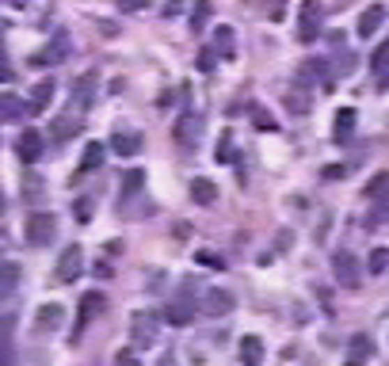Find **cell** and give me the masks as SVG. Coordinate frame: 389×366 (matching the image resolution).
<instances>
[{
	"label": "cell",
	"instance_id": "5",
	"mask_svg": "<svg viewBox=\"0 0 389 366\" xmlns=\"http://www.w3.org/2000/svg\"><path fill=\"white\" fill-rule=\"evenodd\" d=\"M332 275H336V282L347 290H359V282H363V267L351 252H336V256H332Z\"/></svg>",
	"mask_w": 389,
	"mask_h": 366
},
{
	"label": "cell",
	"instance_id": "37",
	"mask_svg": "<svg viewBox=\"0 0 389 366\" xmlns=\"http://www.w3.org/2000/svg\"><path fill=\"white\" fill-rule=\"evenodd\" d=\"M218 58H222V54H218L214 46H206V50H199V69H202V73H210V69H214V65H218Z\"/></svg>",
	"mask_w": 389,
	"mask_h": 366
},
{
	"label": "cell",
	"instance_id": "1",
	"mask_svg": "<svg viewBox=\"0 0 389 366\" xmlns=\"http://www.w3.org/2000/svg\"><path fill=\"white\" fill-rule=\"evenodd\" d=\"M23 237H27L31 248H46V244H54V237H58V218L46 214V210L31 214L27 225H23Z\"/></svg>",
	"mask_w": 389,
	"mask_h": 366
},
{
	"label": "cell",
	"instance_id": "33",
	"mask_svg": "<svg viewBox=\"0 0 389 366\" xmlns=\"http://www.w3.org/2000/svg\"><path fill=\"white\" fill-rule=\"evenodd\" d=\"M206 20H210V0H199V4H194V15H191V27L202 31V27H206Z\"/></svg>",
	"mask_w": 389,
	"mask_h": 366
},
{
	"label": "cell",
	"instance_id": "2",
	"mask_svg": "<svg viewBox=\"0 0 389 366\" xmlns=\"http://www.w3.org/2000/svg\"><path fill=\"white\" fill-rule=\"evenodd\" d=\"M157 332H160V317L153 313V309H137L134 317H130V340H134V347H153L157 344Z\"/></svg>",
	"mask_w": 389,
	"mask_h": 366
},
{
	"label": "cell",
	"instance_id": "19",
	"mask_svg": "<svg viewBox=\"0 0 389 366\" xmlns=\"http://www.w3.org/2000/svg\"><path fill=\"white\" fill-rule=\"evenodd\" d=\"M214 50L222 54V61H229L233 54H237V38H233V27H225V23H222V27L214 31Z\"/></svg>",
	"mask_w": 389,
	"mask_h": 366
},
{
	"label": "cell",
	"instance_id": "11",
	"mask_svg": "<svg viewBox=\"0 0 389 366\" xmlns=\"http://www.w3.org/2000/svg\"><path fill=\"white\" fill-rule=\"evenodd\" d=\"M65 54H69V38H65V35H54L50 46H46V50H38L35 58H31V65H61Z\"/></svg>",
	"mask_w": 389,
	"mask_h": 366
},
{
	"label": "cell",
	"instance_id": "22",
	"mask_svg": "<svg viewBox=\"0 0 389 366\" xmlns=\"http://www.w3.org/2000/svg\"><path fill=\"white\" fill-rule=\"evenodd\" d=\"M282 103H287V111H294V115H305V111L313 107V96L302 92V88H290V92L282 96Z\"/></svg>",
	"mask_w": 389,
	"mask_h": 366
},
{
	"label": "cell",
	"instance_id": "27",
	"mask_svg": "<svg viewBox=\"0 0 389 366\" xmlns=\"http://www.w3.org/2000/svg\"><path fill=\"white\" fill-rule=\"evenodd\" d=\"M80 134V122L77 119H58V122H54V142H69V137H77Z\"/></svg>",
	"mask_w": 389,
	"mask_h": 366
},
{
	"label": "cell",
	"instance_id": "3",
	"mask_svg": "<svg viewBox=\"0 0 389 366\" xmlns=\"http://www.w3.org/2000/svg\"><path fill=\"white\" fill-rule=\"evenodd\" d=\"M321 20H324L321 0H302V12H298V38H302V43L321 38Z\"/></svg>",
	"mask_w": 389,
	"mask_h": 366
},
{
	"label": "cell",
	"instance_id": "8",
	"mask_svg": "<svg viewBox=\"0 0 389 366\" xmlns=\"http://www.w3.org/2000/svg\"><path fill=\"white\" fill-rule=\"evenodd\" d=\"M15 157H20L23 165H35V160L43 157V134H38V130H23L20 142H15Z\"/></svg>",
	"mask_w": 389,
	"mask_h": 366
},
{
	"label": "cell",
	"instance_id": "10",
	"mask_svg": "<svg viewBox=\"0 0 389 366\" xmlns=\"http://www.w3.org/2000/svg\"><path fill=\"white\" fill-rule=\"evenodd\" d=\"M96 88H100L96 73H84V77H77V84H73V103H77L80 111H88V107L96 103Z\"/></svg>",
	"mask_w": 389,
	"mask_h": 366
},
{
	"label": "cell",
	"instance_id": "39",
	"mask_svg": "<svg viewBox=\"0 0 389 366\" xmlns=\"http://www.w3.org/2000/svg\"><path fill=\"white\" fill-rule=\"evenodd\" d=\"M153 0H119V8H123V12H142V8H149Z\"/></svg>",
	"mask_w": 389,
	"mask_h": 366
},
{
	"label": "cell",
	"instance_id": "20",
	"mask_svg": "<svg viewBox=\"0 0 389 366\" xmlns=\"http://www.w3.org/2000/svg\"><path fill=\"white\" fill-rule=\"evenodd\" d=\"M386 222H389V195L378 191L374 195V210L367 214V229H378V225H386Z\"/></svg>",
	"mask_w": 389,
	"mask_h": 366
},
{
	"label": "cell",
	"instance_id": "45",
	"mask_svg": "<svg viewBox=\"0 0 389 366\" xmlns=\"http://www.w3.org/2000/svg\"><path fill=\"white\" fill-rule=\"evenodd\" d=\"M0 214H4V191H0Z\"/></svg>",
	"mask_w": 389,
	"mask_h": 366
},
{
	"label": "cell",
	"instance_id": "24",
	"mask_svg": "<svg viewBox=\"0 0 389 366\" xmlns=\"http://www.w3.org/2000/svg\"><path fill=\"white\" fill-rule=\"evenodd\" d=\"M241 363H264V344H259V336H245L241 340Z\"/></svg>",
	"mask_w": 389,
	"mask_h": 366
},
{
	"label": "cell",
	"instance_id": "34",
	"mask_svg": "<svg viewBox=\"0 0 389 366\" xmlns=\"http://www.w3.org/2000/svg\"><path fill=\"white\" fill-rule=\"evenodd\" d=\"M252 122H256L259 130H264V134H271V130H279V122H275L271 115H267L264 107H252Z\"/></svg>",
	"mask_w": 389,
	"mask_h": 366
},
{
	"label": "cell",
	"instance_id": "36",
	"mask_svg": "<svg viewBox=\"0 0 389 366\" xmlns=\"http://www.w3.org/2000/svg\"><path fill=\"white\" fill-rule=\"evenodd\" d=\"M321 77H324V61L321 58H313V61L302 65V80H321Z\"/></svg>",
	"mask_w": 389,
	"mask_h": 366
},
{
	"label": "cell",
	"instance_id": "31",
	"mask_svg": "<svg viewBox=\"0 0 389 366\" xmlns=\"http://www.w3.org/2000/svg\"><path fill=\"white\" fill-rule=\"evenodd\" d=\"M92 214H96V202H92V199H77V206H73V218H77L80 225H88V222H92Z\"/></svg>",
	"mask_w": 389,
	"mask_h": 366
},
{
	"label": "cell",
	"instance_id": "6",
	"mask_svg": "<svg viewBox=\"0 0 389 366\" xmlns=\"http://www.w3.org/2000/svg\"><path fill=\"white\" fill-rule=\"evenodd\" d=\"M80 267H84V256H80L77 244H69V248L61 252V259H58V282L61 287H69V282L80 279Z\"/></svg>",
	"mask_w": 389,
	"mask_h": 366
},
{
	"label": "cell",
	"instance_id": "40",
	"mask_svg": "<svg viewBox=\"0 0 389 366\" xmlns=\"http://www.w3.org/2000/svg\"><path fill=\"white\" fill-rule=\"evenodd\" d=\"M12 77H15V73L8 69V58H4V54H0V84H8V80H12Z\"/></svg>",
	"mask_w": 389,
	"mask_h": 366
},
{
	"label": "cell",
	"instance_id": "41",
	"mask_svg": "<svg viewBox=\"0 0 389 366\" xmlns=\"http://www.w3.org/2000/svg\"><path fill=\"white\" fill-rule=\"evenodd\" d=\"M96 27L103 31V38H115V35H119V27H115V23H107V20H100V23H96Z\"/></svg>",
	"mask_w": 389,
	"mask_h": 366
},
{
	"label": "cell",
	"instance_id": "44",
	"mask_svg": "<svg viewBox=\"0 0 389 366\" xmlns=\"http://www.w3.org/2000/svg\"><path fill=\"white\" fill-rule=\"evenodd\" d=\"M4 4H12V8H27L31 0H4Z\"/></svg>",
	"mask_w": 389,
	"mask_h": 366
},
{
	"label": "cell",
	"instance_id": "32",
	"mask_svg": "<svg viewBox=\"0 0 389 366\" xmlns=\"http://www.w3.org/2000/svg\"><path fill=\"white\" fill-rule=\"evenodd\" d=\"M214 160H222V165L233 160V130H222V142H218V157Z\"/></svg>",
	"mask_w": 389,
	"mask_h": 366
},
{
	"label": "cell",
	"instance_id": "25",
	"mask_svg": "<svg viewBox=\"0 0 389 366\" xmlns=\"http://www.w3.org/2000/svg\"><path fill=\"white\" fill-rule=\"evenodd\" d=\"M370 69H374L382 80H389V38H386L382 46H378L374 54H370Z\"/></svg>",
	"mask_w": 389,
	"mask_h": 366
},
{
	"label": "cell",
	"instance_id": "35",
	"mask_svg": "<svg viewBox=\"0 0 389 366\" xmlns=\"http://www.w3.org/2000/svg\"><path fill=\"white\" fill-rule=\"evenodd\" d=\"M142 183H145V172H142V168H134V172L123 180V191L126 195H137V191H142Z\"/></svg>",
	"mask_w": 389,
	"mask_h": 366
},
{
	"label": "cell",
	"instance_id": "16",
	"mask_svg": "<svg viewBox=\"0 0 389 366\" xmlns=\"http://www.w3.org/2000/svg\"><path fill=\"white\" fill-rule=\"evenodd\" d=\"M382 20H386V8H382V4H370L367 12L359 15V35H363V38L378 35V27H382Z\"/></svg>",
	"mask_w": 389,
	"mask_h": 366
},
{
	"label": "cell",
	"instance_id": "15",
	"mask_svg": "<svg viewBox=\"0 0 389 366\" xmlns=\"http://www.w3.org/2000/svg\"><path fill=\"white\" fill-rule=\"evenodd\" d=\"M61 324H65V305L46 302L43 309H38V317H35V328L38 332H54V328H61Z\"/></svg>",
	"mask_w": 389,
	"mask_h": 366
},
{
	"label": "cell",
	"instance_id": "30",
	"mask_svg": "<svg viewBox=\"0 0 389 366\" xmlns=\"http://www.w3.org/2000/svg\"><path fill=\"white\" fill-rule=\"evenodd\" d=\"M389 267V248H370V256H367V271L370 275H382Z\"/></svg>",
	"mask_w": 389,
	"mask_h": 366
},
{
	"label": "cell",
	"instance_id": "26",
	"mask_svg": "<svg viewBox=\"0 0 389 366\" xmlns=\"http://www.w3.org/2000/svg\"><path fill=\"white\" fill-rule=\"evenodd\" d=\"M23 111H27V103H20L15 96H0V119L4 122H15Z\"/></svg>",
	"mask_w": 389,
	"mask_h": 366
},
{
	"label": "cell",
	"instance_id": "23",
	"mask_svg": "<svg viewBox=\"0 0 389 366\" xmlns=\"http://www.w3.org/2000/svg\"><path fill=\"white\" fill-rule=\"evenodd\" d=\"M370 355H374V340L370 336H355L351 344H347V359L351 363H367Z\"/></svg>",
	"mask_w": 389,
	"mask_h": 366
},
{
	"label": "cell",
	"instance_id": "12",
	"mask_svg": "<svg viewBox=\"0 0 389 366\" xmlns=\"http://www.w3.org/2000/svg\"><path fill=\"white\" fill-rule=\"evenodd\" d=\"M194 313H199V305H194L191 298H188V302L180 298V302H172V305L165 309V321L172 324V328H188V324L194 321Z\"/></svg>",
	"mask_w": 389,
	"mask_h": 366
},
{
	"label": "cell",
	"instance_id": "17",
	"mask_svg": "<svg viewBox=\"0 0 389 366\" xmlns=\"http://www.w3.org/2000/svg\"><path fill=\"white\" fill-rule=\"evenodd\" d=\"M355 111L351 107H344V111H336V119H332V137H336V142H347V137L355 134Z\"/></svg>",
	"mask_w": 389,
	"mask_h": 366
},
{
	"label": "cell",
	"instance_id": "42",
	"mask_svg": "<svg viewBox=\"0 0 389 366\" xmlns=\"http://www.w3.org/2000/svg\"><path fill=\"white\" fill-rule=\"evenodd\" d=\"M115 363H137V355H134V351H119Z\"/></svg>",
	"mask_w": 389,
	"mask_h": 366
},
{
	"label": "cell",
	"instance_id": "14",
	"mask_svg": "<svg viewBox=\"0 0 389 366\" xmlns=\"http://www.w3.org/2000/svg\"><path fill=\"white\" fill-rule=\"evenodd\" d=\"M111 149H115L119 157H137V153H142V134H134V130H115V134H111Z\"/></svg>",
	"mask_w": 389,
	"mask_h": 366
},
{
	"label": "cell",
	"instance_id": "38",
	"mask_svg": "<svg viewBox=\"0 0 389 366\" xmlns=\"http://www.w3.org/2000/svg\"><path fill=\"white\" fill-rule=\"evenodd\" d=\"M199 264L218 267V271H222V267H225V259H222V256H214V252H199Z\"/></svg>",
	"mask_w": 389,
	"mask_h": 366
},
{
	"label": "cell",
	"instance_id": "4",
	"mask_svg": "<svg viewBox=\"0 0 389 366\" xmlns=\"http://www.w3.org/2000/svg\"><path fill=\"white\" fill-rule=\"evenodd\" d=\"M107 309V298L100 294V290H88L84 298H80V313H77V328H73V344H80V336H84V328L96 321V317Z\"/></svg>",
	"mask_w": 389,
	"mask_h": 366
},
{
	"label": "cell",
	"instance_id": "28",
	"mask_svg": "<svg viewBox=\"0 0 389 366\" xmlns=\"http://www.w3.org/2000/svg\"><path fill=\"white\" fill-rule=\"evenodd\" d=\"M100 165H103V145L100 142H88L84 160H80V172H92V168H100Z\"/></svg>",
	"mask_w": 389,
	"mask_h": 366
},
{
	"label": "cell",
	"instance_id": "18",
	"mask_svg": "<svg viewBox=\"0 0 389 366\" xmlns=\"http://www.w3.org/2000/svg\"><path fill=\"white\" fill-rule=\"evenodd\" d=\"M188 191H191V199L199 202V206H214V202H218V187L210 183L206 176H199V180H191V187H188Z\"/></svg>",
	"mask_w": 389,
	"mask_h": 366
},
{
	"label": "cell",
	"instance_id": "29",
	"mask_svg": "<svg viewBox=\"0 0 389 366\" xmlns=\"http://www.w3.org/2000/svg\"><path fill=\"white\" fill-rule=\"evenodd\" d=\"M12 332H15V317H0V359H8V347H12Z\"/></svg>",
	"mask_w": 389,
	"mask_h": 366
},
{
	"label": "cell",
	"instance_id": "43",
	"mask_svg": "<svg viewBox=\"0 0 389 366\" xmlns=\"http://www.w3.org/2000/svg\"><path fill=\"white\" fill-rule=\"evenodd\" d=\"M180 8H183V0H168V8H165V12H168V15H176Z\"/></svg>",
	"mask_w": 389,
	"mask_h": 366
},
{
	"label": "cell",
	"instance_id": "9",
	"mask_svg": "<svg viewBox=\"0 0 389 366\" xmlns=\"http://www.w3.org/2000/svg\"><path fill=\"white\" fill-rule=\"evenodd\" d=\"M202 313L206 317H225V313H233V294L229 290H206V294H202Z\"/></svg>",
	"mask_w": 389,
	"mask_h": 366
},
{
	"label": "cell",
	"instance_id": "7",
	"mask_svg": "<svg viewBox=\"0 0 389 366\" xmlns=\"http://www.w3.org/2000/svg\"><path fill=\"white\" fill-rule=\"evenodd\" d=\"M202 137V115H194V111H188V115H180V122H176V142L188 145V149H194Z\"/></svg>",
	"mask_w": 389,
	"mask_h": 366
},
{
	"label": "cell",
	"instance_id": "21",
	"mask_svg": "<svg viewBox=\"0 0 389 366\" xmlns=\"http://www.w3.org/2000/svg\"><path fill=\"white\" fill-rule=\"evenodd\" d=\"M20 287V264H0V302Z\"/></svg>",
	"mask_w": 389,
	"mask_h": 366
},
{
	"label": "cell",
	"instance_id": "13",
	"mask_svg": "<svg viewBox=\"0 0 389 366\" xmlns=\"http://www.w3.org/2000/svg\"><path fill=\"white\" fill-rule=\"evenodd\" d=\"M54 92H58V84H54V80H38L35 92H31V100H27V111H31V115H43V111L54 103Z\"/></svg>",
	"mask_w": 389,
	"mask_h": 366
}]
</instances>
